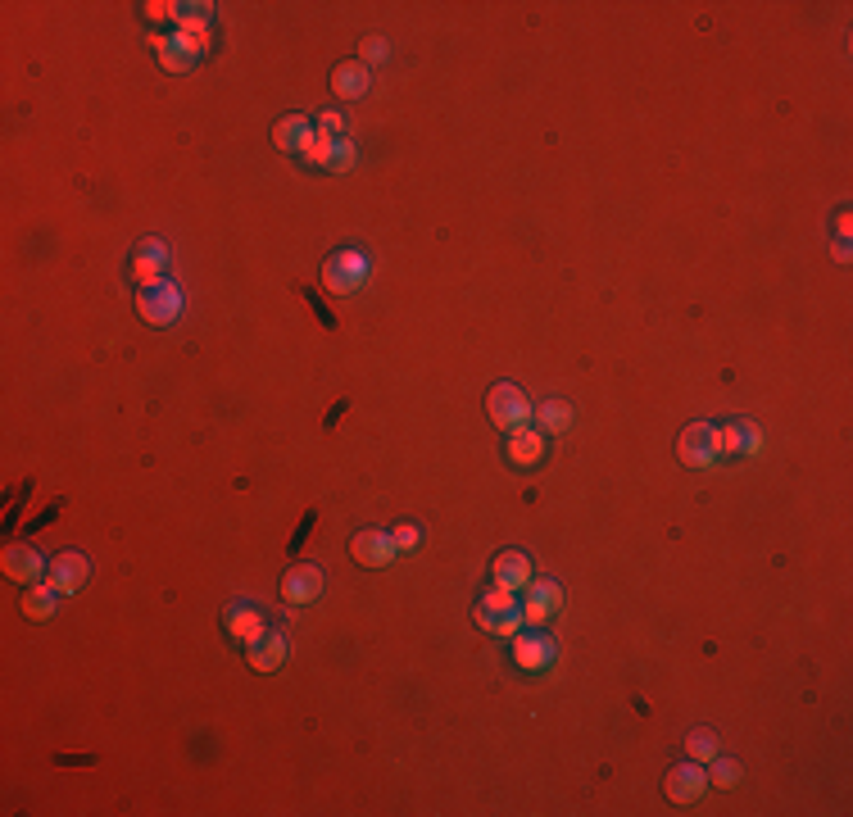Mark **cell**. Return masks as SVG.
I'll list each match as a JSON object with an SVG mask.
<instances>
[{
    "mask_svg": "<svg viewBox=\"0 0 853 817\" xmlns=\"http://www.w3.org/2000/svg\"><path fill=\"white\" fill-rule=\"evenodd\" d=\"M286 659H291V645H286L282 631H264L255 645H246V663L255 672H277Z\"/></svg>",
    "mask_w": 853,
    "mask_h": 817,
    "instance_id": "obj_11",
    "label": "cell"
},
{
    "mask_svg": "<svg viewBox=\"0 0 853 817\" xmlns=\"http://www.w3.org/2000/svg\"><path fill=\"white\" fill-rule=\"evenodd\" d=\"M835 259H840V264H849V237L835 241Z\"/></svg>",
    "mask_w": 853,
    "mask_h": 817,
    "instance_id": "obj_31",
    "label": "cell"
},
{
    "mask_svg": "<svg viewBox=\"0 0 853 817\" xmlns=\"http://www.w3.org/2000/svg\"><path fill=\"white\" fill-rule=\"evenodd\" d=\"M717 436H722V454H758L763 445V432L754 423H726Z\"/></svg>",
    "mask_w": 853,
    "mask_h": 817,
    "instance_id": "obj_20",
    "label": "cell"
},
{
    "mask_svg": "<svg viewBox=\"0 0 853 817\" xmlns=\"http://www.w3.org/2000/svg\"><path fill=\"white\" fill-rule=\"evenodd\" d=\"M677 454L686 468H713L717 454H722V436H717L713 423H690L677 441Z\"/></svg>",
    "mask_w": 853,
    "mask_h": 817,
    "instance_id": "obj_3",
    "label": "cell"
},
{
    "mask_svg": "<svg viewBox=\"0 0 853 817\" xmlns=\"http://www.w3.org/2000/svg\"><path fill=\"white\" fill-rule=\"evenodd\" d=\"M354 155H359V150H354V141H336L332 146V159H327V173H350L354 168Z\"/></svg>",
    "mask_w": 853,
    "mask_h": 817,
    "instance_id": "obj_27",
    "label": "cell"
},
{
    "mask_svg": "<svg viewBox=\"0 0 853 817\" xmlns=\"http://www.w3.org/2000/svg\"><path fill=\"white\" fill-rule=\"evenodd\" d=\"M386 50H391V46H386L382 37H368V41H363V64H377V60H386Z\"/></svg>",
    "mask_w": 853,
    "mask_h": 817,
    "instance_id": "obj_29",
    "label": "cell"
},
{
    "mask_svg": "<svg viewBox=\"0 0 853 817\" xmlns=\"http://www.w3.org/2000/svg\"><path fill=\"white\" fill-rule=\"evenodd\" d=\"M164 264H168V250L159 246V241H141L137 255H132V277H137L141 286H155L159 273H164Z\"/></svg>",
    "mask_w": 853,
    "mask_h": 817,
    "instance_id": "obj_17",
    "label": "cell"
},
{
    "mask_svg": "<svg viewBox=\"0 0 853 817\" xmlns=\"http://www.w3.org/2000/svg\"><path fill=\"white\" fill-rule=\"evenodd\" d=\"M273 141H277V150H304L309 141H314V123L300 119V114H291V119H282L273 128Z\"/></svg>",
    "mask_w": 853,
    "mask_h": 817,
    "instance_id": "obj_21",
    "label": "cell"
},
{
    "mask_svg": "<svg viewBox=\"0 0 853 817\" xmlns=\"http://www.w3.org/2000/svg\"><path fill=\"white\" fill-rule=\"evenodd\" d=\"M137 309H141V318H146V323L168 327L177 314H182V291H177L173 282H164V277H159L155 286H141Z\"/></svg>",
    "mask_w": 853,
    "mask_h": 817,
    "instance_id": "obj_4",
    "label": "cell"
},
{
    "mask_svg": "<svg viewBox=\"0 0 853 817\" xmlns=\"http://www.w3.org/2000/svg\"><path fill=\"white\" fill-rule=\"evenodd\" d=\"M323 586H327L323 568H314V563H295V568L282 577V600L300 609V604H314L318 595H323Z\"/></svg>",
    "mask_w": 853,
    "mask_h": 817,
    "instance_id": "obj_5",
    "label": "cell"
},
{
    "mask_svg": "<svg viewBox=\"0 0 853 817\" xmlns=\"http://www.w3.org/2000/svg\"><path fill=\"white\" fill-rule=\"evenodd\" d=\"M55 600H59L55 586H28V591H23V613L37 618V622H46L50 613H55Z\"/></svg>",
    "mask_w": 853,
    "mask_h": 817,
    "instance_id": "obj_22",
    "label": "cell"
},
{
    "mask_svg": "<svg viewBox=\"0 0 853 817\" xmlns=\"http://www.w3.org/2000/svg\"><path fill=\"white\" fill-rule=\"evenodd\" d=\"M341 137H323V132H314V141H309V146H304V159H309V164H318V168H327V159H332V146Z\"/></svg>",
    "mask_w": 853,
    "mask_h": 817,
    "instance_id": "obj_26",
    "label": "cell"
},
{
    "mask_svg": "<svg viewBox=\"0 0 853 817\" xmlns=\"http://www.w3.org/2000/svg\"><path fill=\"white\" fill-rule=\"evenodd\" d=\"M368 87H373V73H368V64H363V60H345L341 69L332 73V91H336L341 100L368 96Z\"/></svg>",
    "mask_w": 853,
    "mask_h": 817,
    "instance_id": "obj_14",
    "label": "cell"
},
{
    "mask_svg": "<svg viewBox=\"0 0 853 817\" xmlns=\"http://www.w3.org/2000/svg\"><path fill=\"white\" fill-rule=\"evenodd\" d=\"M708 781H713V786H736L740 781V763L736 758H708Z\"/></svg>",
    "mask_w": 853,
    "mask_h": 817,
    "instance_id": "obj_24",
    "label": "cell"
},
{
    "mask_svg": "<svg viewBox=\"0 0 853 817\" xmlns=\"http://www.w3.org/2000/svg\"><path fill=\"white\" fill-rule=\"evenodd\" d=\"M350 554H354V563H363V568H386V563L395 559V541L386 532H354V541H350Z\"/></svg>",
    "mask_w": 853,
    "mask_h": 817,
    "instance_id": "obj_9",
    "label": "cell"
},
{
    "mask_svg": "<svg viewBox=\"0 0 853 817\" xmlns=\"http://www.w3.org/2000/svg\"><path fill=\"white\" fill-rule=\"evenodd\" d=\"M704 786H708V772H704V763H695V758L667 772V799H672V804H695V799L704 795Z\"/></svg>",
    "mask_w": 853,
    "mask_h": 817,
    "instance_id": "obj_8",
    "label": "cell"
},
{
    "mask_svg": "<svg viewBox=\"0 0 853 817\" xmlns=\"http://www.w3.org/2000/svg\"><path fill=\"white\" fill-rule=\"evenodd\" d=\"M513 609H522L518 595L504 591V586H495V591H486V595L477 600V627H481V631H495L504 613H513Z\"/></svg>",
    "mask_w": 853,
    "mask_h": 817,
    "instance_id": "obj_15",
    "label": "cell"
},
{
    "mask_svg": "<svg viewBox=\"0 0 853 817\" xmlns=\"http://www.w3.org/2000/svg\"><path fill=\"white\" fill-rule=\"evenodd\" d=\"M686 754L695 758V763H708V758H717V736H713V731H695V736L686 740Z\"/></svg>",
    "mask_w": 853,
    "mask_h": 817,
    "instance_id": "obj_25",
    "label": "cell"
},
{
    "mask_svg": "<svg viewBox=\"0 0 853 817\" xmlns=\"http://www.w3.org/2000/svg\"><path fill=\"white\" fill-rule=\"evenodd\" d=\"M209 41H196V37H155V50H159V64L164 69H173V73H187L191 64H196V55L205 50Z\"/></svg>",
    "mask_w": 853,
    "mask_h": 817,
    "instance_id": "obj_12",
    "label": "cell"
},
{
    "mask_svg": "<svg viewBox=\"0 0 853 817\" xmlns=\"http://www.w3.org/2000/svg\"><path fill=\"white\" fill-rule=\"evenodd\" d=\"M391 541H395V550H413V545H418L422 536H418V527H395Z\"/></svg>",
    "mask_w": 853,
    "mask_h": 817,
    "instance_id": "obj_30",
    "label": "cell"
},
{
    "mask_svg": "<svg viewBox=\"0 0 853 817\" xmlns=\"http://www.w3.org/2000/svg\"><path fill=\"white\" fill-rule=\"evenodd\" d=\"M318 132H323V137H341V132H345V119L336 114V109H327V114H318Z\"/></svg>",
    "mask_w": 853,
    "mask_h": 817,
    "instance_id": "obj_28",
    "label": "cell"
},
{
    "mask_svg": "<svg viewBox=\"0 0 853 817\" xmlns=\"http://www.w3.org/2000/svg\"><path fill=\"white\" fill-rule=\"evenodd\" d=\"M563 604V591L554 586V581H536V591L522 600V622H531V627H540V622L550 618V613H559Z\"/></svg>",
    "mask_w": 853,
    "mask_h": 817,
    "instance_id": "obj_13",
    "label": "cell"
},
{
    "mask_svg": "<svg viewBox=\"0 0 853 817\" xmlns=\"http://www.w3.org/2000/svg\"><path fill=\"white\" fill-rule=\"evenodd\" d=\"M495 586H504V591H522V586H531L527 554H500V559H495Z\"/></svg>",
    "mask_w": 853,
    "mask_h": 817,
    "instance_id": "obj_19",
    "label": "cell"
},
{
    "mask_svg": "<svg viewBox=\"0 0 853 817\" xmlns=\"http://www.w3.org/2000/svg\"><path fill=\"white\" fill-rule=\"evenodd\" d=\"M223 627H227V636L236 640V645H255L259 636L268 631V622H264V613L255 609V604H232V609L223 613Z\"/></svg>",
    "mask_w": 853,
    "mask_h": 817,
    "instance_id": "obj_10",
    "label": "cell"
},
{
    "mask_svg": "<svg viewBox=\"0 0 853 817\" xmlns=\"http://www.w3.org/2000/svg\"><path fill=\"white\" fill-rule=\"evenodd\" d=\"M513 663L522 672H545L554 663V640L545 631H527V636H513Z\"/></svg>",
    "mask_w": 853,
    "mask_h": 817,
    "instance_id": "obj_6",
    "label": "cell"
},
{
    "mask_svg": "<svg viewBox=\"0 0 853 817\" xmlns=\"http://www.w3.org/2000/svg\"><path fill=\"white\" fill-rule=\"evenodd\" d=\"M0 568H5V577L10 581H19V586H37L41 572H50L46 559H41L32 545H10V550L0 554Z\"/></svg>",
    "mask_w": 853,
    "mask_h": 817,
    "instance_id": "obj_7",
    "label": "cell"
},
{
    "mask_svg": "<svg viewBox=\"0 0 853 817\" xmlns=\"http://www.w3.org/2000/svg\"><path fill=\"white\" fill-rule=\"evenodd\" d=\"M486 414H491V423L500 427V432H518V427L531 423V400L518 391V386L500 382L491 395H486Z\"/></svg>",
    "mask_w": 853,
    "mask_h": 817,
    "instance_id": "obj_1",
    "label": "cell"
},
{
    "mask_svg": "<svg viewBox=\"0 0 853 817\" xmlns=\"http://www.w3.org/2000/svg\"><path fill=\"white\" fill-rule=\"evenodd\" d=\"M509 459L518 463V468H536V463L545 459V436L531 432V427H518V432H509Z\"/></svg>",
    "mask_w": 853,
    "mask_h": 817,
    "instance_id": "obj_18",
    "label": "cell"
},
{
    "mask_svg": "<svg viewBox=\"0 0 853 817\" xmlns=\"http://www.w3.org/2000/svg\"><path fill=\"white\" fill-rule=\"evenodd\" d=\"M536 423H540V432H550V436L568 432V427H572V404H563V400L540 404V409H536Z\"/></svg>",
    "mask_w": 853,
    "mask_h": 817,
    "instance_id": "obj_23",
    "label": "cell"
},
{
    "mask_svg": "<svg viewBox=\"0 0 853 817\" xmlns=\"http://www.w3.org/2000/svg\"><path fill=\"white\" fill-rule=\"evenodd\" d=\"M363 277H368V259L359 255V250H336L332 259L323 264V282L332 296H354L363 286Z\"/></svg>",
    "mask_w": 853,
    "mask_h": 817,
    "instance_id": "obj_2",
    "label": "cell"
},
{
    "mask_svg": "<svg viewBox=\"0 0 853 817\" xmlns=\"http://www.w3.org/2000/svg\"><path fill=\"white\" fill-rule=\"evenodd\" d=\"M87 559H82V554H59L55 563H50V586H55L59 595H73L82 586V581H87Z\"/></svg>",
    "mask_w": 853,
    "mask_h": 817,
    "instance_id": "obj_16",
    "label": "cell"
}]
</instances>
